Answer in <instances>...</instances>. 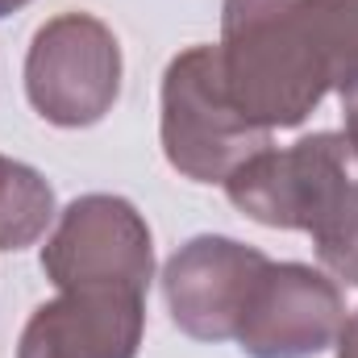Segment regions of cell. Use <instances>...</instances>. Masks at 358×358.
Wrapping results in <instances>:
<instances>
[{"label": "cell", "mask_w": 358, "mask_h": 358, "mask_svg": "<svg viewBox=\"0 0 358 358\" xmlns=\"http://www.w3.org/2000/svg\"><path fill=\"white\" fill-rule=\"evenodd\" d=\"M217 67L250 125L296 129L329 92L313 0H225Z\"/></svg>", "instance_id": "1"}, {"label": "cell", "mask_w": 358, "mask_h": 358, "mask_svg": "<svg viewBox=\"0 0 358 358\" xmlns=\"http://www.w3.org/2000/svg\"><path fill=\"white\" fill-rule=\"evenodd\" d=\"M159 138L167 163L192 183H225L250 155L271 146L267 129L229 104L217 46H192L167 63Z\"/></svg>", "instance_id": "2"}, {"label": "cell", "mask_w": 358, "mask_h": 358, "mask_svg": "<svg viewBox=\"0 0 358 358\" xmlns=\"http://www.w3.org/2000/svg\"><path fill=\"white\" fill-rule=\"evenodd\" d=\"M25 96L59 129H88L121 96V42L92 13L50 17L25 55Z\"/></svg>", "instance_id": "3"}, {"label": "cell", "mask_w": 358, "mask_h": 358, "mask_svg": "<svg viewBox=\"0 0 358 358\" xmlns=\"http://www.w3.org/2000/svg\"><path fill=\"white\" fill-rule=\"evenodd\" d=\"M42 271L59 292H138L155 279V242L146 217L108 192L80 196L63 208L42 246Z\"/></svg>", "instance_id": "4"}, {"label": "cell", "mask_w": 358, "mask_h": 358, "mask_svg": "<svg viewBox=\"0 0 358 358\" xmlns=\"http://www.w3.org/2000/svg\"><path fill=\"white\" fill-rule=\"evenodd\" d=\"M350 176V142L342 134H308L283 150L250 155L221 187L238 213L267 229L317 234Z\"/></svg>", "instance_id": "5"}, {"label": "cell", "mask_w": 358, "mask_h": 358, "mask_svg": "<svg viewBox=\"0 0 358 358\" xmlns=\"http://www.w3.org/2000/svg\"><path fill=\"white\" fill-rule=\"evenodd\" d=\"M346 300L338 279L304 263H267L234 342L246 358H317L342 334Z\"/></svg>", "instance_id": "6"}, {"label": "cell", "mask_w": 358, "mask_h": 358, "mask_svg": "<svg viewBox=\"0 0 358 358\" xmlns=\"http://www.w3.org/2000/svg\"><path fill=\"white\" fill-rule=\"evenodd\" d=\"M267 263V255L246 242L221 234L192 238L163 267V296L171 321L196 342H229Z\"/></svg>", "instance_id": "7"}, {"label": "cell", "mask_w": 358, "mask_h": 358, "mask_svg": "<svg viewBox=\"0 0 358 358\" xmlns=\"http://www.w3.org/2000/svg\"><path fill=\"white\" fill-rule=\"evenodd\" d=\"M142 329L146 296L76 287L25 321L17 358H138Z\"/></svg>", "instance_id": "8"}, {"label": "cell", "mask_w": 358, "mask_h": 358, "mask_svg": "<svg viewBox=\"0 0 358 358\" xmlns=\"http://www.w3.org/2000/svg\"><path fill=\"white\" fill-rule=\"evenodd\" d=\"M55 221V192L42 171L0 155V250L34 246Z\"/></svg>", "instance_id": "9"}, {"label": "cell", "mask_w": 358, "mask_h": 358, "mask_svg": "<svg viewBox=\"0 0 358 358\" xmlns=\"http://www.w3.org/2000/svg\"><path fill=\"white\" fill-rule=\"evenodd\" d=\"M313 246H317V259L325 263V271L338 283L358 287V176H350L342 200L313 234Z\"/></svg>", "instance_id": "10"}, {"label": "cell", "mask_w": 358, "mask_h": 358, "mask_svg": "<svg viewBox=\"0 0 358 358\" xmlns=\"http://www.w3.org/2000/svg\"><path fill=\"white\" fill-rule=\"evenodd\" d=\"M325 63H329V88L346 92L358 84V0H313Z\"/></svg>", "instance_id": "11"}, {"label": "cell", "mask_w": 358, "mask_h": 358, "mask_svg": "<svg viewBox=\"0 0 358 358\" xmlns=\"http://www.w3.org/2000/svg\"><path fill=\"white\" fill-rule=\"evenodd\" d=\"M342 96V121H346V142H350V155H358V84L346 92H338Z\"/></svg>", "instance_id": "12"}, {"label": "cell", "mask_w": 358, "mask_h": 358, "mask_svg": "<svg viewBox=\"0 0 358 358\" xmlns=\"http://www.w3.org/2000/svg\"><path fill=\"white\" fill-rule=\"evenodd\" d=\"M338 358H358V308L342 321V334H338Z\"/></svg>", "instance_id": "13"}, {"label": "cell", "mask_w": 358, "mask_h": 358, "mask_svg": "<svg viewBox=\"0 0 358 358\" xmlns=\"http://www.w3.org/2000/svg\"><path fill=\"white\" fill-rule=\"evenodd\" d=\"M29 0H0V17H8V13H17V8H25Z\"/></svg>", "instance_id": "14"}]
</instances>
